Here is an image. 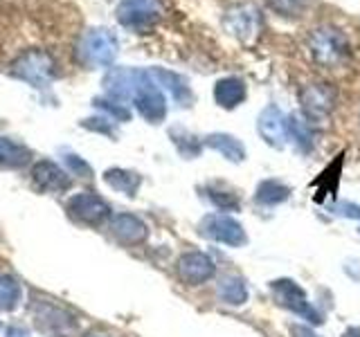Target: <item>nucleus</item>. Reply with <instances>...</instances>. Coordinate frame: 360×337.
<instances>
[{
	"instance_id": "412c9836",
	"label": "nucleus",
	"mask_w": 360,
	"mask_h": 337,
	"mask_svg": "<svg viewBox=\"0 0 360 337\" xmlns=\"http://www.w3.org/2000/svg\"><path fill=\"white\" fill-rule=\"evenodd\" d=\"M205 198H207L217 209H221V211H236V209H241V200H239V196L232 194V191L221 189L219 185H210V187H205Z\"/></svg>"
},
{
	"instance_id": "ddd939ff",
	"label": "nucleus",
	"mask_w": 360,
	"mask_h": 337,
	"mask_svg": "<svg viewBox=\"0 0 360 337\" xmlns=\"http://www.w3.org/2000/svg\"><path fill=\"white\" fill-rule=\"evenodd\" d=\"M202 146H207V149L221 153L225 160H230L234 164H239L245 160V146L241 140H236L234 135L230 133H210L205 135V140H202Z\"/></svg>"
},
{
	"instance_id": "6ab92c4d",
	"label": "nucleus",
	"mask_w": 360,
	"mask_h": 337,
	"mask_svg": "<svg viewBox=\"0 0 360 337\" xmlns=\"http://www.w3.org/2000/svg\"><path fill=\"white\" fill-rule=\"evenodd\" d=\"M104 180L108 187H112L124 196H135V191L142 185V178L133 171H127V168H110V171L104 173Z\"/></svg>"
},
{
	"instance_id": "f257e3e1",
	"label": "nucleus",
	"mask_w": 360,
	"mask_h": 337,
	"mask_svg": "<svg viewBox=\"0 0 360 337\" xmlns=\"http://www.w3.org/2000/svg\"><path fill=\"white\" fill-rule=\"evenodd\" d=\"M309 50L318 63L338 65L347 59L349 41L342 34V29L331 27V25H322V27H315L309 34Z\"/></svg>"
},
{
	"instance_id": "9b49d317",
	"label": "nucleus",
	"mask_w": 360,
	"mask_h": 337,
	"mask_svg": "<svg viewBox=\"0 0 360 337\" xmlns=\"http://www.w3.org/2000/svg\"><path fill=\"white\" fill-rule=\"evenodd\" d=\"M110 232L117 241L127 245H140L146 241V236H149L146 223L138 216H133V213H117V216H112Z\"/></svg>"
},
{
	"instance_id": "0eeeda50",
	"label": "nucleus",
	"mask_w": 360,
	"mask_h": 337,
	"mask_svg": "<svg viewBox=\"0 0 360 337\" xmlns=\"http://www.w3.org/2000/svg\"><path fill=\"white\" fill-rule=\"evenodd\" d=\"M133 101H135V106H138L140 115L146 121L160 124L167 117V99L162 95L160 86H155L153 79L149 74L144 77V81L140 84V88H138V93H135Z\"/></svg>"
},
{
	"instance_id": "f8f14e48",
	"label": "nucleus",
	"mask_w": 360,
	"mask_h": 337,
	"mask_svg": "<svg viewBox=\"0 0 360 337\" xmlns=\"http://www.w3.org/2000/svg\"><path fill=\"white\" fill-rule=\"evenodd\" d=\"M245 95L248 88L241 77H223L214 84V101L225 110L241 106L245 101Z\"/></svg>"
},
{
	"instance_id": "423d86ee",
	"label": "nucleus",
	"mask_w": 360,
	"mask_h": 337,
	"mask_svg": "<svg viewBox=\"0 0 360 337\" xmlns=\"http://www.w3.org/2000/svg\"><path fill=\"white\" fill-rule=\"evenodd\" d=\"M176 272L187 286H200L217 275V263L205 252H185L178 258Z\"/></svg>"
},
{
	"instance_id": "393cba45",
	"label": "nucleus",
	"mask_w": 360,
	"mask_h": 337,
	"mask_svg": "<svg viewBox=\"0 0 360 337\" xmlns=\"http://www.w3.org/2000/svg\"><path fill=\"white\" fill-rule=\"evenodd\" d=\"M270 5H273L277 11H281L284 16H297V14H302L307 0H270Z\"/></svg>"
},
{
	"instance_id": "aec40b11",
	"label": "nucleus",
	"mask_w": 360,
	"mask_h": 337,
	"mask_svg": "<svg viewBox=\"0 0 360 337\" xmlns=\"http://www.w3.org/2000/svg\"><path fill=\"white\" fill-rule=\"evenodd\" d=\"M115 39L106 32H97L90 37L88 43V56L93 63H110L112 56H115Z\"/></svg>"
},
{
	"instance_id": "39448f33",
	"label": "nucleus",
	"mask_w": 360,
	"mask_h": 337,
	"mask_svg": "<svg viewBox=\"0 0 360 337\" xmlns=\"http://www.w3.org/2000/svg\"><path fill=\"white\" fill-rule=\"evenodd\" d=\"M300 104L307 119H324L335 106V93L329 84H307L300 90Z\"/></svg>"
},
{
	"instance_id": "c756f323",
	"label": "nucleus",
	"mask_w": 360,
	"mask_h": 337,
	"mask_svg": "<svg viewBox=\"0 0 360 337\" xmlns=\"http://www.w3.org/2000/svg\"><path fill=\"white\" fill-rule=\"evenodd\" d=\"M68 162H70V166L75 168L77 173H90V166H88L86 162L79 160L77 155H70V157H68Z\"/></svg>"
},
{
	"instance_id": "7c9ffc66",
	"label": "nucleus",
	"mask_w": 360,
	"mask_h": 337,
	"mask_svg": "<svg viewBox=\"0 0 360 337\" xmlns=\"http://www.w3.org/2000/svg\"><path fill=\"white\" fill-rule=\"evenodd\" d=\"M5 337H30V333L22 329V326H11V329L5 333Z\"/></svg>"
},
{
	"instance_id": "4468645a",
	"label": "nucleus",
	"mask_w": 360,
	"mask_h": 337,
	"mask_svg": "<svg viewBox=\"0 0 360 337\" xmlns=\"http://www.w3.org/2000/svg\"><path fill=\"white\" fill-rule=\"evenodd\" d=\"M153 74L160 79V84L172 93V97L178 101L180 106H191V101H194V93H191L189 88V81L178 72H172V70H162V67H158L153 70Z\"/></svg>"
},
{
	"instance_id": "9d476101",
	"label": "nucleus",
	"mask_w": 360,
	"mask_h": 337,
	"mask_svg": "<svg viewBox=\"0 0 360 337\" xmlns=\"http://www.w3.org/2000/svg\"><path fill=\"white\" fill-rule=\"evenodd\" d=\"M259 25H262V16H259V9H255L252 5H239L225 16V27L241 41H250L259 32Z\"/></svg>"
},
{
	"instance_id": "20e7f679",
	"label": "nucleus",
	"mask_w": 360,
	"mask_h": 337,
	"mask_svg": "<svg viewBox=\"0 0 360 337\" xmlns=\"http://www.w3.org/2000/svg\"><path fill=\"white\" fill-rule=\"evenodd\" d=\"M117 18L129 29L146 32L160 20V7L158 0H124L117 9Z\"/></svg>"
},
{
	"instance_id": "4be33fe9",
	"label": "nucleus",
	"mask_w": 360,
	"mask_h": 337,
	"mask_svg": "<svg viewBox=\"0 0 360 337\" xmlns=\"http://www.w3.org/2000/svg\"><path fill=\"white\" fill-rule=\"evenodd\" d=\"M169 135H172V140L176 144L178 153L185 155V157H196L200 153V149H202V140L194 138V135H191L189 131L180 128V126L172 128V131H169Z\"/></svg>"
},
{
	"instance_id": "6e6552de",
	"label": "nucleus",
	"mask_w": 360,
	"mask_h": 337,
	"mask_svg": "<svg viewBox=\"0 0 360 337\" xmlns=\"http://www.w3.org/2000/svg\"><path fill=\"white\" fill-rule=\"evenodd\" d=\"M68 211H70V216H75L77 220H82L86 225H99L104 218H108L110 207L104 198L93 194V191H82V194L70 198Z\"/></svg>"
},
{
	"instance_id": "72a5a7b5",
	"label": "nucleus",
	"mask_w": 360,
	"mask_h": 337,
	"mask_svg": "<svg viewBox=\"0 0 360 337\" xmlns=\"http://www.w3.org/2000/svg\"><path fill=\"white\" fill-rule=\"evenodd\" d=\"M358 234H360V230H358Z\"/></svg>"
},
{
	"instance_id": "bb28decb",
	"label": "nucleus",
	"mask_w": 360,
	"mask_h": 337,
	"mask_svg": "<svg viewBox=\"0 0 360 337\" xmlns=\"http://www.w3.org/2000/svg\"><path fill=\"white\" fill-rule=\"evenodd\" d=\"M97 106H101L104 108L108 115H112L115 119H120V121H124V119H129L131 117V112L127 110V108H122L120 104H112V101H97Z\"/></svg>"
},
{
	"instance_id": "5701e85b",
	"label": "nucleus",
	"mask_w": 360,
	"mask_h": 337,
	"mask_svg": "<svg viewBox=\"0 0 360 337\" xmlns=\"http://www.w3.org/2000/svg\"><path fill=\"white\" fill-rule=\"evenodd\" d=\"M20 301V286L14 277L0 275V310L16 308Z\"/></svg>"
},
{
	"instance_id": "a878e982",
	"label": "nucleus",
	"mask_w": 360,
	"mask_h": 337,
	"mask_svg": "<svg viewBox=\"0 0 360 337\" xmlns=\"http://www.w3.org/2000/svg\"><path fill=\"white\" fill-rule=\"evenodd\" d=\"M329 211L335 213V216H342V218L360 220V205H356V202H335V205L329 207Z\"/></svg>"
},
{
	"instance_id": "f03ea898",
	"label": "nucleus",
	"mask_w": 360,
	"mask_h": 337,
	"mask_svg": "<svg viewBox=\"0 0 360 337\" xmlns=\"http://www.w3.org/2000/svg\"><path fill=\"white\" fill-rule=\"evenodd\" d=\"M270 292H273L275 301L281 308L300 315V317L309 319L311 324H322V315L315 310V306L309 301V295L304 288L292 279H275L270 281Z\"/></svg>"
},
{
	"instance_id": "a211bd4d",
	"label": "nucleus",
	"mask_w": 360,
	"mask_h": 337,
	"mask_svg": "<svg viewBox=\"0 0 360 337\" xmlns=\"http://www.w3.org/2000/svg\"><path fill=\"white\" fill-rule=\"evenodd\" d=\"M290 196V189L279 183V180H264V183H259L257 191H255V202L264 207H275V205H281V202H286Z\"/></svg>"
},
{
	"instance_id": "f3484780",
	"label": "nucleus",
	"mask_w": 360,
	"mask_h": 337,
	"mask_svg": "<svg viewBox=\"0 0 360 337\" xmlns=\"http://www.w3.org/2000/svg\"><path fill=\"white\" fill-rule=\"evenodd\" d=\"M286 131H288V140L297 146L302 153H309L313 146V133H311V124L304 119L297 112L286 117Z\"/></svg>"
},
{
	"instance_id": "dca6fc26",
	"label": "nucleus",
	"mask_w": 360,
	"mask_h": 337,
	"mask_svg": "<svg viewBox=\"0 0 360 337\" xmlns=\"http://www.w3.org/2000/svg\"><path fill=\"white\" fill-rule=\"evenodd\" d=\"M217 295L228 306H243L248 301V286L239 275H225L217 286Z\"/></svg>"
},
{
	"instance_id": "473e14b6",
	"label": "nucleus",
	"mask_w": 360,
	"mask_h": 337,
	"mask_svg": "<svg viewBox=\"0 0 360 337\" xmlns=\"http://www.w3.org/2000/svg\"><path fill=\"white\" fill-rule=\"evenodd\" d=\"M88 337H104V335H88Z\"/></svg>"
},
{
	"instance_id": "b1692460",
	"label": "nucleus",
	"mask_w": 360,
	"mask_h": 337,
	"mask_svg": "<svg viewBox=\"0 0 360 337\" xmlns=\"http://www.w3.org/2000/svg\"><path fill=\"white\" fill-rule=\"evenodd\" d=\"M27 157H30V153L22 149V146H16L14 142L0 138V164L20 166V164L27 162Z\"/></svg>"
},
{
	"instance_id": "1a4fd4ad",
	"label": "nucleus",
	"mask_w": 360,
	"mask_h": 337,
	"mask_svg": "<svg viewBox=\"0 0 360 337\" xmlns=\"http://www.w3.org/2000/svg\"><path fill=\"white\" fill-rule=\"evenodd\" d=\"M257 133L262 135V140L273 146V149H284L288 140L286 131V115L275 104L266 106L257 117Z\"/></svg>"
},
{
	"instance_id": "7ed1b4c3",
	"label": "nucleus",
	"mask_w": 360,
	"mask_h": 337,
	"mask_svg": "<svg viewBox=\"0 0 360 337\" xmlns=\"http://www.w3.org/2000/svg\"><path fill=\"white\" fill-rule=\"evenodd\" d=\"M198 232L210 241H217L230 247H241L248 243L243 225L236 218L228 216V213H207V216H202Z\"/></svg>"
},
{
	"instance_id": "2f4dec72",
	"label": "nucleus",
	"mask_w": 360,
	"mask_h": 337,
	"mask_svg": "<svg viewBox=\"0 0 360 337\" xmlns=\"http://www.w3.org/2000/svg\"><path fill=\"white\" fill-rule=\"evenodd\" d=\"M342 337H360V329H358V326H352V329H347L342 333Z\"/></svg>"
},
{
	"instance_id": "cd10ccee",
	"label": "nucleus",
	"mask_w": 360,
	"mask_h": 337,
	"mask_svg": "<svg viewBox=\"0 0 360 337\" xmlns=\"http://www.w3.org/2000/svg\"><path fill=\"white\" fill-rule=\"evenodd\" d=\"M290 337H320L311 326H302V324H292L290 326Z\"/></svg>"
},
{
	"instance_id": "2eb2a0df",
	"label": "nucleus",
	"mask_w": 360,
	"mask_h": 337,
	"mask_svg": "<svg viewBox=\"0 0 360 337\" xmlns=\"http://www.w3.org/2000/svg\"><path fill=\"white\" fill-rule=\"evenodd\" d=\"M32 176H34V183H37L43 191H61L70 185V178L52 162H39L34 166Z\"/></svg>"
},
{
	"instance_id": "c85d7f7f",
	"label": "nucleus",
	"mask_w": 360,
	"mask_h": 337,
	"mask_svg": "<svg viewBox=\"0 0 360 337\" xmlns=\"http://www.w3.org/2000/svg\"><path fill=\"white\" fill-rule=\"evenodd\" d=\"M345 272L354 281H360V261L358 258H349V261L345 263Z\"/></svg>"
}]
</instances>
